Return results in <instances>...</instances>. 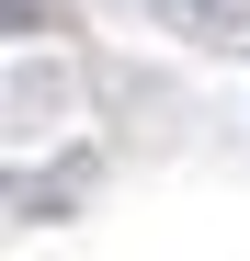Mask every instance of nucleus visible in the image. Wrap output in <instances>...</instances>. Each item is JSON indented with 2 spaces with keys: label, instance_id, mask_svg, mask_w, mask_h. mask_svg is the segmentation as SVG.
<instances>
[]
</instances>
